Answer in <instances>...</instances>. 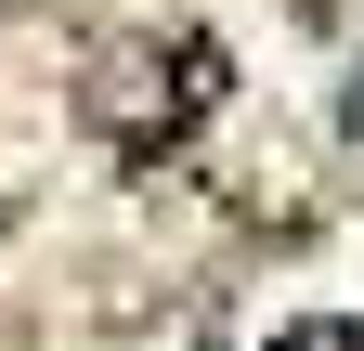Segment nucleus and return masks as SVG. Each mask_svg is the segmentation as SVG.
I'll list each match as a JSON object with an SVG mask.
<instances>
[{"instance_id": "1", "label": "nucleus", "mask_w": 364, "mask_h": 351, "mask_svg": "<svg viewBox=\"0 0 364 351\" xmlns=\"http://www.w3.org/2000/svg\"><path fill=\"white\" fill-rule=\"evenodd\" d=\"M208 78H221V53H208L196 26H182V39H169V26H144V39H117V53H105V78H91L78 104L105 117L117 144H169V130L208 104Z\"/></svg>"}, {"instance_id": "2", "label": "nucleus", "mask_w": 364, "mask_h": 351, "mask_svg": "<svg viewBox=\"0 0 364 351\" xmlns=\"http://www.w3.org/2000/svg\"><path fill=\"white\" fill-rule=\"evenodd\" d=\"M273 351H364V325H338V313H326V325H287Z\"/></svg>"}]
</instances>
